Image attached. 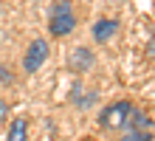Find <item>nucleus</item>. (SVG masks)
<instances>
[{
	"label": "nucleus",
	"instance_id": "obj_8",
	"mask_svg": "<svg viewBox=\"0 0 155 141\" xmlns=\"http://www.w3.org/2000/svg\"><path fill=\"white\" fill-rule=\"evenodd\" d=\"M0 79H3V85H8V82H14V76H12V71H6V68H0Z\"/></svg>",
	"mask_w": 155,
	"mask_h": 141
},
{
	"label": "nucleus",
	"instance_id": "obj_4",
	"mask_svg": "<svg viewBox=\"0 0 155 141\" xmlns=\"http://www.w3.org/2000/svg\"><path fill=\"white\" fill-rule=\"evenodd\" d=\"M71 71H76V73H85L93 68V51L90 48H76L74 54H71Z\"/></svg>",
	"mask_w": 155,
	"mask_h": 141
},
{
	"label": "nucleus",
	"instance_id": "obj_3",
	"mask_svg": "<svg viewBox=\"0 0 155 141\" xmlns=\"http://www.w3.org/2000/svg\"><path fill=\"white\" fill-rule=\"evenodd\" d=\"M48 59V42L45 40H34L31 42V48L25 51V59H23V68L34 73V71H40L42 68V62Z\"/></svg>",
	"mask_w": 155,
	"mask_h": 141
},
{
	"label": "nucleus",
	"instance_id": "obj_10",
	"mask_svg": "<svg viewBox=\"0 0 155 141\" xmlns=\"http://www.w3.org/2000/svg\"><path fill=\"white\" fill-rule=\"evenodd\" d=\"M85 141H90V138H85Z\"/></svg>",
	"mask_w": 155,
	"mask_h": 141
},
{
	"label": "nucleus",
	"instance_id": "obj_9",
	"mask_svg": "<svg viewBox=\"0 0 155 141\" xmlns=\"http://www.w3.org/2000/svg\"><path fill=\"white\" fill-rule=\"evenodd\" d=\"M6 116H8V105H6V102H3V99H0V121H3Z\"/></svg>",
	"mask_w": 155,
	"mask_h": 141
},
{
	"label": "nucleus",
	"instance_id": "obj_5",
	"mask_svg": "<svg viewBox=\"0 0 155 141\" xmlns=\"http://www.w3.org/2000/svg\"><path fill=\"white\" fill-rule=\"evenodd\" d=\"M118 31V20H99L93 25V40L96 42H107L110 37H116Z\"/></svg>",
	"mask_w": 155,
	"mask_h": 141
},
{
	"label": "nucleus",
	"instance_id": "obj_2",
	"mask_svg": "<svg viewBox=\"0 0 155 141\" xmlns=\"http://www.w3.org/2000/svg\"><path fill=\"white\" fill-rule=\"evenodd\" d=\"M130 107H133V102H127V99H121V102H110V105L99 113V127L107 130V133L121 130L124 121H127V116H130Z\"/></svg>",
	"mask_w": 155,
	"mask_h": 141
},
{
	"label": "nucleus",
	"instance_id": "obj_7",
	"mask_svg": "<svg viewBox=\"0 0 155 141\" xmlns=\"http://www.w3.org/2000/svg\"><path fill=\"white\" fill-rule=\"evenodd\" d=\"M121 141H152V130H121Z\"/></svg>",
	"mask_w": 155,
	"mask_h": 141
},
{
	"label": "nucleus",
	"instance_id": "obj_6",
	"mask_svg": "<svg viewBox=\"0 0 155 141\" xmlns=\"http://www.w3.org/2000/svg\"><path fill=\"white\" fill-rule=\"evenodd\" d=\"M6 141H28V121L25 119H14L12 124H8Z\"/></svg>",
	"mask_w": 155,
	"mask_h": 141
},
{
	"label": "nucleus",
	"instance_id": "obj_1",
	"mask_svg": "<svg viewBox=\"0 0 155 141\" xmlns=\"http://www.w3.org/2000/svg\"><path fill=\"white\" fill-rule=\"evenodd\" d=\"M76 28V14L71 8V0H54L51 17H48V31L54 37H68Z\"/></svg>",
	"mask_w": 155,
	"mask_h": 141
}]
</instances>
